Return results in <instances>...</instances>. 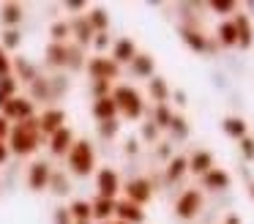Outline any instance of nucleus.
I'll list each match as a JSON object with an SVG mask.
<instances>
[{"label":"nucleus","instance_id":"1","mask_svg":"<svg viewBox=\"0 0 254 224\" xmlns=\"http://www.w3.org/2000/svg\"><path fill=\"white\" fill-rule=\"evenodd\" d=\"M41 142H44V137H41L39 131V123L33 120H22V123H14L11 131H8V150H11V156H19V158H28V156H36L41 148Z\"/></svg>","mask_w":254,"mask_h":224},{"label":"nucleus","instance_id":"2","mask_svg":"<svg viewBox=\"0 0 254 224\" xmlns=\"http://www.w3.org/2000/svg\"><path fill=\"white\" fill-rule=\"evenodd\" d=\"M66 169L68 175H74V178H90V175H96V169H99V164H96V148L90 140H77L71 145V150H68L66 156Z\"/></svg>","mask_w":254,"mask_h":224},{"label":"nucleus","instance_id":"3","mask_svg":"<svg viewBox=\"0 0 254 224\" xmlns=\"http://www.w3.org/2000/svg\"><path fill=\"white\" fill-rule=\"evenodd\" d=\"M112 98L118 104V112L123 120H142L145 115V96L128 82H115L112 85Z\"/></svg>","mask_w":254,"mask_h":224},{"label":"nucleus","instance_id":"4","mask_svg":"<svg viewBox=\"0 0 254 224\" xmlns=\"http://www.w3.org/2000/svg\"><path fill=\"white\" fill-rule=\"evenodd\" d=\"M85 74L90 76V82H112L121 76V66L110 58V55H90L85 63Z\"/></svg>","mask_w":254,"mask_h":224},{"label":"nucleus","instance_id":"5","mask_svg":"<svg viewBox=\"0 0 254 224\" xmlns=\"http://www.w3.org/2000/svg\"><path fill=\"white\" fill-rule=\"evenodd\" d=\"M123 191V180L115 167H99L96 169V197H107V200H118Z\"/></svg>","mask_w":254,"mask_h":224},{"label":"nucleus","instance_id":"6","mask_svg":"<svg viewBox=\"0 0 254 224\" xmlns=\"http://www.w3.org/2000/svg\"><path fill=\"white\" fill-rule=\"evenodd\" d=\"M0 115H3V118L14 126V123H22V120H33L39 112H36V104L30 101L28 96H22V93H19V96H14L6 107L0 109Z\"/></svg>","mask_w":254,"mask_h":224},{"label":"nucleus","instance_id":"7","mask_svg":"<svg viewBox=\"0 0 254 224\" xmlns=\"http://www.w3.org/2000/svg\"><path fill=\"white\" fill-rule=\"evenodd\" d=\"M66 120H68V112L63 107H55V104H52V107H44L39 115H36V123H39V131H41L44 140H47V137H52L58 129L68 126Z\"/></svg>","mask_w":254,"mask_h":224},{"label":"nucleus","instance_id":"8","mask_svg":"<svg viewBox=\"0 0 254 224\" xmlns=\"http://www.w3.org/2000/svg\"><path fill=\"white\" fill-rule=\"evenodd\" d=\"M202 191L199 189H186L181 197L175 200V216L183 219V222H191V219L199 216V211H202Z\"/></svg>","mask_w":254,"mask_h":224},{"label":"nucleus","instance_id":"9","mask_svg":"<svg viewBox=\"0 0 254 224\" xmlns=\"http://www.w3.org/2000/svg\"><path fill=\"white\" fill-rule=\"evenodd\" d=\"M52 161H47V158H33L28 167V189L36 191V194H41V191L50 189V178H52Z\"/></svg>","mask_w":254,"mask_h":224},{"label":"nucleus","instance_id":"10","mask_svg":"<svg viewBox=\"0 0 254 224\" xmlns=\"http://www.w3.org/2000/svg\"><path fill=\"white\" fill-rule=\"evenodd\" d=\"M123 197H126L128 202H134V205L145 208L150 200H153V183H150L148 178H131L123 183Z\"/></svg>","mask_w":254,"mask_h":224},{"label":"nucleus","instance_id":"11","mask_svg":"<svg viewBox=\"0 0 254 224\" xmlns=\"http://www.w3.org/2000/svg\"><path fill=\"white\" fill-rule=\"evenodd\" d=\"M47 150H50L52 158H66L68 150H71V145L77 142V134H74L71 126H63V129H58L52 137H47Z\"/></svg>","mask_w":254,"mask_h":224},{"label":"nucleus","instance_id":"12","mask_svg":"<svg viewBox=\"0 0 254 224\" xmlns=\"http://www.w3.org/2000/svg\"><path fill=\"white\" fill-rule=\"evenodd\" d=\"M139 55V49H137V41H134V38H128V36H121V38H115V41H112V49H110V58L115 60L118 66H128L131 63L134 58H137Z\"/></svg>","mask_w":254,"mask_h":224},{"label":"nucleus","instance_id":"13","mask_svg":"<svg viewBox=\"0 0 254 224\" xmlns=\"http://www.w3.org/2000/svg\"><path fill=\"white\" fill-rule=\"evenodd\" d=\"M115 222H123V224H145V208L128 202L126 197H118V200H115Z\"/></svg>","mask_w":254,"mask_h":224},{"label":"nucleus","instance_id":"14","mask_svg":"<svg viewBox=\"0 0 254 224\" xmlns=\"http://www.w3.org/2000/svg\"><path fill=\"white\" fill-rule=\"evenodd\" d=\"M68 25H71V41L77 44V47H82V49H88L90 47V41H93V27H90V22H88V16H71L68 19Z\"/></svg>","mask_w":254,"mask_h":224},{"label":"nucleus","instance_id":"15","mask_svg":"<svg viewBox=\"0 0 254 224\" xmlns=\"http://www.w3.org/2000/svg\"><path fill=\"white\" fill-rule=\"evenodd\" d=\"M14 79L17 82H25V85H30V82H36L41 76V69L33 63L30 58H25V55H17L14 58V69H11Z\"/></svg>","mask_w":254,"mask_h":224},{"label":"nucleus","instance_id":"16","mask_svg":"<svg viewBox=\"0 0 254 224\" xmlns=\"http://www.w3.org/2000/svg\"><path fill=\"white\" fill-rule=\"evenodd\" d=\"M44 63L50 66L52 71H66L68 63V44H55L50 41L44 47Z\"/></svg>","mask_w":254,"mask_h":224},{"label":"nucleus","instance_id":"17","mask_svg":"<svg viewBox=\"0 0 254 224\" xmlns=\"http://www.w3.org/2000/svg\"><path fill=\"white\" fill-rule=\"evenodd\" d=\"M128 71H131V76H137V79H153L156 76V58L150 52H139L137 58L128 63Z\"/></svg>","mask_w":254,"mask_h":224},{"label":"nucleus","instance_id":"18","mask_svg":"<svg viewBox=\"0 0 254 224\" xmlns=\"http://www.w3.org/2000/svg\"><path fill=\"white\" fill-rule=\"evenodd\" d=\"M90 115H93L96 123H104V120H118L121 118V112H118V104L112 96L107 98H96L93 104H90Z\"/></svg>","mask_w":254,"mask_h":224},{"label":"nucleus","instance_id":"19","mask_svg":"<svg viewBox=\"0 0 254 224\" xmlns=\"http://www.w3.org/2000/svg\"><path fill=\"white\" fill-rule=\"evenodd\" d=\"M90 219H93V224L112 222V219H115V200L93 197V200H90Z\"/></svg>","mask_w":254,"mask_h":224},{"label":"nucleus","instance_id":"20","mask_svg":"<svg viewBox=\"0 0 254 224\" xmlns=\"http://www.w3.org/2000/svg\"><path fill=\"white\" fill-rule=\"evenodd\" d=\"M181 41L186 44V47L191 49V52H199V55L210 49L208 36H205V33L199 30V27H191V25H183V27H181Z\"/></svg>","mask_w":254,"mask_h":224},{"label":"nucleus","instance_id":"21","mask_svg":"<svg viewBox=\"0 0 254 224\" xmlns=\"http://www.w3.org/2000/svg\"><path fill=\"white\" fill-rule=\"evenodd\" d=\"M199 180H202V186L208 191H227L232 186V175L227 172V169H221V167H213L210 172H205Z\"/></svg>","mask_w":254,"mask_h":224},{"label":"nucleus","instance_id":"22","mask_svg":"<svg viewBox=\"0 0 254 224\" xmlns=\"http://www.w3.org/2000/svg\"><path fill=\"white\" fill-rule=\"evenodd\" d=\"M232 25H235V30H238V47L249 49L254 44V25H252V19H249V14H241V11H238V14L232 16Z\"/></svg>","mask_w":254,"mask_h":224},{"label":"nucleus","instance_id":"23","mask_svg":"<svg viewBox=\"0 0 254 224\" xmlns=\"http://www.w3.org/2000/svg\"><path fill=\"white\" fill-rule=\"evenodd\" d=\"M25 96L33 104H44V107H52V90H50V79L47 76H39L36 82L28 85V93Z\"/></svg>","mask_w":254,"mask_h":224},{"label":"nucleus","instance_id":"24","mask_svg":"<svg viewBox=\"0 0 254 224\" xmlns=\"http://www.w3.org/2000/svg\"><path fill=\"white\" fill-rule=\"evenodd\" d=\"M22 19H25V5L22 3H3L0 5V25H3V30L19 27Z\"/></svg>","mask_w":254,"mask_h":224},{"label":"nucleus","instance_id":"25","mask_svg":"<svg viewBox=\"0 0 254 224\" xmlns=\"http://www.w3.org/2000/svg\"><path fill=\"white\" fill-rule=\"evenodd\" d=\"M216 164H213V153L210 150H194L191 156H189V172L197 175V178H202L205 172H210Z\"/></svg>","mask_w":254,"mask_h":224},{"label":"nucleus","instance_id":"26","mask_svg":"<svg viewBox=\"0 0 254 224\" xmlns=\"http://www.w3.org/2000/svg\"><path fill=\"white\" fill-rule=\"evenodd\" d=\"M221 131H224L230 140L241 142L243 137H249V123L243 118H238V115H227V118L221 120Z\"/></svg>","mask_w":254,"mask_h":224},{"label":"nucleus","instance_id":"27","mask_svg":"<svg viewBox=\"0 0 254 224\" xmlns=\"http://www.w3.org/2000/svg\"><path fill=\"white\" fill-rule=\"evenodd\" d=\"M148 96H150V101H156V104H167L172 96V87L167 85L164 76L156 74L153 79H148Z\"/></svg>","mask_w":254,"mask_h":224},{"label":"nucleus","instance_id":"28","mask_svg":"<svg viewBox=\"0 0 254 224\" xmlns=\"http://www.w3.org/2000/svg\"><path fill=\"white\" fill-rule=\"evenodd\" d=\"M85 16H88L93 33H110V11L104 5H90Z\"/></svg>","mask_w":254,"mask_h":224},{"label":"nucleus","instance_id":"29","mask_svg":"<svg viewBox=\"0 0 254 224\" xmlns=\"http://www.w3.org/2000/svg\"><path fill=\"white\" fill-rule=\"evenodd\" d=\"M216 41L221 44V47H238V30L235 25H232V19H221L219 27H216Z\"/></svg>","mask_w":254,"mask_h":224},{"label":"nucleus","instance_id":"30","mask_svg":"<svg viewBox=\"0 0 254 224\" xmlns=\"http://www.w3.org/2000/svg\"><path fill=\"white\" fill-rule=\"evenodd\" d=\"M186 172H189V158L186 156H172L170 161H167V167H164V175H167L170 183H178Z\"/></svg>","mask_w":254,"mask_h":224},{"label":"nucleus","instance_id":"31","mask_svg":"<svg viewBox=\"0 0 254 224\" xmlns=\"http://www.w3.org/2000/svg\"><path fill=\"white\" fill-rule=\"evenodd\" d=\"M50 79V90H52V101H58V98H63L68 90H71V79H68V74H63V71H55L52 76H47Z\"/></svg>","mask_w":254,"mask_h":224},{"label":"nucleus","instance_id":"32","mask_svg":"<svg viewBox=\"0 0 254 224\" xmlns=\"http://www.w3.org/2000/svg\"><path fill=\"white\" fill-rule=\"evenodd\" d=\"M47 191H52L55 197H66V194H71V180H68V175H66V172H61V169H52L50 189H47Z\"/></svg>","mask_w":254,"mask_h":224},{"label":"nucleus","instance_id":"33","mask_svg":"<svg viewBox=\"0 0 254 224\" xmlns=\"http://www.w3.org/2000/svg\"><path fill=\"white\" fill-rule=\"evenodd\" d=\"M50 41L55 44H68L71 41V25H68V19H55L50 25Z\"/></svg>","mask_w":254,"mask_h":224},{"label":"nucleus","instance_id":"34","mask_svg":"<svg viewBox=\"0 0 254 224\" xmlns=\"http://www.w3.org/2000/svg\"><path fill=\"white\" fill-rule=\"evenodd\" d=\"M0 47L6 49L8 55L17 52V49L22 47V30H19V27H8V30H3L0 33Z\"/></svg>","mask_w":254,"mask_h":224},{"label":"nucleus","instance_id":"35","mask_svg":"<svg viewBox=\"0 0 254 224\" xmlns=\"http://www.w3.org/2000/svg\"><path fill=\"white\" fill-rule=\"evenodd\" d=\"M14 96H19V82L14 79V74L11 76H3V79H0V109L6 107Z\"/></svg>","mask_w":254,"mask_h":224},{"label":"nucleus","instance_id":"36","mask_svg":"<svg viewBox=\"0 0 254 224\" xmlns=\"http://www.w3.org/2000/svg\"><path fill=\"white\" fill-rule=\"evenodd\" d=\"M85 49L77 47L74 41H68V63H66V71H85Z\"/></svg>","mask_w":254,"mask_h":224},{"label":"nucleus","instance_id":"37","mask_svg":"<svg viewBox=\"0 0 254 224\" xmlns=\"http://www.w3.org/2000/svg\"><path fill=\"white\" fill-rule=\"evenodd\" d=\"M172 109H170V104H156L153 107V118H150V123L156 126V129H170V123H172Z\"/></svg>","mask_w":254,"mask_h":224},{"label":"nucleus","instance_id":"38","mask_svg":"<svg viewBox=\"0 0 254 224\" xmlns=\"http://www.w3.org/2000/svg\"><path fill=\"white\" fill-rule=\"evenodd\" d=\"M68 213H71L74 222H93L90 219V200H82V197L68 202Z\"/></svg>","mask_w":254,"mask_h":224},{"label":"nucleus","instance_id":"39","mask_svg":"<svg viewBox=\"0 0 254 224\" xmlns=\"http://www.w3.org/2000/svg\"><path fill=\"white\" fill-rule=\"evenodd\" d=\"M208 8L213 11V14L224 16V19H232V16L238 14V3H235V0H210Z\"/></svg>","mask_w":254,"mask_h":224},{"label":"nucleus","instance_id":"40","mask_svg":"<svg viewBox=\"0 0 254 224\" xmlns=\"http://www.w3.org/2000/svg\"><path fill=\"white\" fill-rule=\"evenodd\" d=\"M96 134H99V140H115L118 134H121V118L118 120H104V123H96Z\"/></svg>","mask_w":254,"mask_h":224},{"label":"nucleus","instance_id":"41","mask_svg":"<svg viewBox=\"0 0 254 224\" xmlns=\"http://www.w3.org/2000/svg\"><path fill=\"white\" fill-rule=\"evenodd\" d=\"M170 131L172 137H175V140H186L189 137V123H186V118H183V115H172V123H170Z\"/></svg>","mask_w":254,"mask_h":224},{"label":"nucleus","instance_id":"42","mask_svg":"<svg viewBox=\"0 0 254 224\" xmlns=\"http://www.w3.org/2000/svg\"><path fill=\"white\" fill-rule=\"evenodd\" d=\"M93 55H107V49H112V36L110 33H96L93 41H90Z\"/></svg>","mask_w":254,"mask_h":224},{"label":"nucleus","instance_id":"43","mask_svg":"<svg viewBox=\"0 0 254 224\" xmlns=\"http://www.w3.org/2000/svg\"><path fill=\"white\" fill-rule=\"evenodd\" d=\"M88 8H90V3H85V0H66V3H63V11H66V14H71V16L88 14Z\"/></svg>","mask_w":254,"mask_h":224},{"label":"nucleus","instance_id":"44","mask_svg":"<svg viewBox=\"0 0 254 224\" xmlns=\"http://www.w3.org/2000/svg\"><path fill=\"white\" fill-rule=\"evenodd\" d=\"M90 96H93V101L112 96V82H90Z\"/></svg>","mask_w":254,"mask_h":224},{"label":"nucleus","instance_id":"45","mask_svg":"<svg viewBox=\"0 0 254 224\" xmlns=\"http://www.w3.org/2000/svg\"><path fill=\"white\" fill-rule=\"evenodd\" d=\"M159 140V129H156L150 120H145L142 126H139V142H156Z\"/></svg>","mask_w":254,"mask_h":224},{"label":"nucleus","instance_id":"46","mask_svg":"<svg viewBox=\"0 0 254 224\" xmlns=\"http://www.w3.org/2000/svg\"><path fill=\"white\" fill-rule=\"evenodd\" d=\"M52 224H74L71 213H68V205H58L52 211Z\"/></svg>","mask_w":254,"mask_h":224},{"label":"nucleus","instance_id":"47","mask_svg":"<svg viewBox=\"0 0 254 224\" xmlns=\"http://www.w3.org/2000/svg\"><path fill=\"white\" fill-rule=\"evenodd\" d=\"M11 69H14V58L0 47V79L3 76H11Z\"/></svg>","mask_w":254,"mask_h":224},{"label":"nucleus","instance_id":"48","mask_svg":"<svg viewBox=\"0 0 254 224\" xmlns=\"http://www.w3.org/2000/svg\"><path fill=\"white\" fill-rule=\"evenodd\" d=\"M238 148H241V153H243L246 161H254V140L252 137H243V140L238 142Z\"/></svg>","mask_w":254,"mask_h":224},{"label":"nucleus","instance_id":"49","mask_svg":"<svg viewBox=\"0 0 254 224\" xmlns=\"http://www.w3.org/2000/svg\"><path fill=\"white\" fill-rule=\"evenodd\" d=\"M123 153H126V156H137L139 153V137H128V140L123 142Z\"/></svg>","mask_w":254,"mask_h":224},{"label":"nucleus","instance_id":"50","mask_svg":"<svg viewBox=\"0 0 254 224\" xmlns=\"http://www.w3.org/2000/svg\"><path fill=\"white\" fill-rule=\"evenodd\" d=\"M11 158V150H8V145H6V140H0V167Z\"/></svg>","mask_w":254,"mask_h":224},{"label":"nucleus","instance_id":"51","mask_svg":"<svg viewBox=\"0 0 254 224\" xmlns=\"http://www.w3.org/2000/svg\"><path fill=\"white\" fill-rule=\"evenodd\" d=\"M8 131H11V123L0 115V140H8Z\"/></svg>","mask_w":254,"mask_h":224},{"label":"nucleus","instance_id":"52","mask_svg":"<svg viewBox=\"0 0 254 224\" xmlns=\"http://www.w3.org/2000/svg\"><path fill=\"white\" fill-rule=\"evenodd\" d=\"M170 98H175L178 107H186V93H183V90H172V96H170Z\"/></svg>","mask_w":254,"mask_h":224},{"label":"nucleus","instance_id":"53","mask_svg":"<svg viewBox=\"0 0 254 224\" xmlns=\"http://www.w3.org/2000/svg\"><path fill=\"white\" fill-rule=\"evenodd\" d=\"M159 156H161V158H167V161L172 158V156H170V145H167V142H161V145H159Z\"/></svg>","mask_w":254,"mask_h":224},{"label":"nucleus","instance_id":"54","mask_svg":"<svg viewBox=\"0 0 254 224\" xmlns=\"http://www.w3.org/2000/svg\"><path fill=\"white\" fill-rule=\"evenodd\" d=\"M224 224H243V222H241V216H238V213H230V216L224 219Z\"/></svg>","mask_w":254,"mask_h":224},{"label":"nucleus","instance_id":"55","mask_svg":"<svg viewBox=\"0 0 254 224\" xmlns=\"http://www.w3.org/2000/svg\"><path fill=\"white\" fill-rule=\"evenodd\" d=\"M249 194H252V200H254V183H252V186H249Z\"/></svg>","mask_w":254,"mask_h":224},{"label":"nucleus","instance_id":"56","mask_svg":"<svg viewBox=\"0 0 254 224\" xmlns=\"http://www.w3.org/2000/svg\"><path fill=\"white\" fill-rule=\"evenodd\" d=\"M107 224H123V222H115V219H112V222H107Z\"/></svg>","mask_w":254,"mask_h":224},{"label":"nucleus","instance_id":"57","mask_svg":"<svg viewBox=\"0 0 254 224\" xmlns=\"http://www.w3.org/2000/svg\"><path fill=\"white\" fill-rule=\"evenodd\" d=\"M74 224H93V222H74Z\"/></svg>","mask_w":254,"mask_h":224}]
</instances>
